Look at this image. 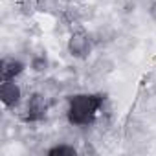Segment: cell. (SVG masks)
Wrapping results in <instances>:
<instances>
[{
	"label": "cell",
	"mask_w": 156,
	"mask_h": 156,
	"mask_svg": "<svg viewBox=\"0 0 156 156\" xmlns=\"http://www.w3.org/2000/svg\"><path fill=\"white\" fill-rule=\"evenodd\" d=\"M99 105H101V98H98V96H77V98H73L70 103V121L77 123V125L88 123L94 118Z\"/></svg>",
	"instance_id": "cell-1"
},
{
	"label": "cell",
	"mask_w": 156,
	"mask_h": 156,
	"mask_svg": "<svg viewBox=\"0 0 156 156\" xmlns=\"http://www.w3.org/2000/svg\"><path fill=\"white\" fill-rule=\"evenodd\" d=\"M0 96H2V101H4L6 105H13V103L19 101L20 90H19L17 85H13V83H9V81H4L2 90H0Z\"/></svg>",
	"instance_id": "cell-2"
},
{
	"label": "cell",
	"mask_w": 156,
	"mask_h": 156,
	"mask_svg": "<svg viewBox=\"0 0 156 156\" xmlns=\"http://www.w3.org/2000/svg\"><path fill=\"white\" fill-rule=\"evenodd\" d=\"M22 70V64L17 62V61H4L2 62V68H0V75H2V81H9L17 73H20Z\"/></svg>",
	"instance_id": "cell-3"
},
{
	"label": "cell",
	"mask_w": 156,
	"mask_h": 156,
	"mask_svg": "<svg viewBox=\"0 0 156 156\" xmlns=\"http://www.w3.org/2000/svg\"><path fill=\"white\" fill-rule=\"evenodd\" d=\"M88 50V39L83 35H73L70 41V51L73 55H85Z\"/></svg>",
	"instance_id": "cell-4"
},
{
	"label": "cell",
	"mask_w": 156,
	"mask_h": 156,
	"mask_svg": "<svg viewBox=\"0 0 156 156\" xmlns=\"http://www.w3.org/2000/svg\"><path fill=\"white\" fill-rule=\"evenodd\" d=\"M44 103L41 101V98L39 96H33V99L30 101V105H28V112H30V119H37V118H41L42 114H44Z\"/></svg>",
	"instance_id": "cell-5"
},
{
	"label": "cell",
	"mask_w": 156,
	"mask_h": 156,
	"mask_svg": "<svg viewBox=\"0 0 156 156\" xmlns=\"http://www.w3.org/2000/svg\"><path fill=\"white\" fill-rule=\"evenodd\" d=\"M50 154H51V156H55V154L75 156V149H72V147H55V149H51V151H50Z\"/></svg>",
	"instance_id": "cell-6"
}]
</instances>
